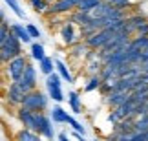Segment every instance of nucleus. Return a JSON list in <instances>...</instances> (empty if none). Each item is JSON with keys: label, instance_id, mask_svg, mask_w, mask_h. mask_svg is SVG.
I'll return each instance as SVG.
<instances>
[{"label": "nucleus", "instance_id": "nucleus-1", "mask_svg": "<svg viewBox=\"0 0 148 141\" xmlns=\"http://www.w3.org/2000/svg\"><path fill=\"white\" fill-rule=\"evenodd\" d=\"M22 44L24 42H22L13 31H9L4 39H0V59H2V64H5L8 61L22 55Z\"/></svg>", "mask_w": 148, "mask_h": 141}, {"label": "nucleus", "instance_id": "nucleus-2", "mask_svg": "<svg viewBox=\"0 0 148 141\" xmlns=\"http://www.w3.org/2000/svg\"><path fill=\"white\" fill-rule=\"evenodd\" d=\"M49 94L46 92L44 94L42 90H31V92H27L24 95V99H22V106H26V108H29L33 112H46L48 106H49Z\"/></svg>", "mask_w": 148, "mask_h": 141}, {"label": "nucleus", "instance_id": "nucleus-3", "mask_svg": "<svg viewBox=\"0 0 148 141\" xmlns=\"http://www.w3.org/2000/svg\"><path fill=\"white\" fill-rule=\"evenodd\" d=\"M27 63H29V61H27L26 55H18V57L8 61V63L4 64V73H5V77H8L11 83L18 81V79L22 77V73H24V70H26Z\"/></svg>", "mask_w": 148, "mask_h": 141}, {"label": "nucleus", "instance_id": "nucleus-4", "mask_svg": "<svg viewBox=\"0 0 148 141\" xmlns=\"http://www.w3.org/2000/svg\"><path fill=\"white\" fill-rule=\"evenodd\" d=\"M37 132L44 139H55V128H53V119L46 112H37Z\"/></svg>", "mask_w": 148, "mask_h": 141}, {"label": "nucleus", "instance_id": "nucleus-5", "mask_svg": "<svg viewBox=\"0 0 148 141\" xmlns=\"http://www.w3.org/2000/svg\"><path fill=\"white\" fill-rule=\"evenodd\" d=\"M117 31H113V30H110V28H102V30H99V31H95L93 35H90V37H86V39H82L84 42L88 44L92 50H101L104 44L110 41V39L115 35Z\"/></svg>", "mask_w": 148, "mask_h": 141}, {"label": "nucleus", "instance_id": "nucleus-6", "mask_svg": "<svg viewBox=\"0 0 148 141\" xmlns=\"http://www.w3.org/2000/svg\"><path fill=\"white\" fill-rule=\"evenodd\" d=\"M15 83L18 84V86L24 90L26 94L31 92V90H35L37 88V68L31 63H27L24 73H22V77L18 79V81H15Z\"/></svg>", "mask_w": 148, "mask_h": 141}, {"label": "nucleus", "instance_id": "nucleus-7", "mask_svg": "<svg viewBox=\"0 0 148 141\" xmlns=\"http://www.w3.org/2000/svg\"><path fill=\"white\" fill-rule=\"evenodd\" d=\"M24 95H26V92L18 86V84H16V83H9V86L5 88V94H4V101H5V103H9V106L15 110L16 106L22 105Z\"/></svg>", "mask_w": 148, "mask_h": 141}, {"label": "nucleus", "instance_id": "nucleus-8", "mask_svg": "<svg viewBox=\"0 0 148 141\" xmlns=\"http://www.w3.org/2000/svg\"><path fill=\"white\" fill-rule=\"evenodd\" d=\"M75 22H64V26L60 28V39H62V42L66 44V46H73V44H77V42H81V37H82V33L81 31H75Z\"/></svg>", "mask_w": 148, "mask_h": 141}, {"label": "nucleus", "instance_id": "nucleus-9", "mask_svg": "<svg viewBox=\"0 0 148 141\" xmlns=\"http://www.w3.org/2000/svg\"><path fill=\"white\" fill-rule=\"evenodd\" d=\"M130 97H132V92H126V90H112L110 94L102 95V101H104L106 106H110V108H115V106L126 103Z\"/></svg>", "mask_w": 148, "mask_h": 141}, {"label": "nucleus", "instance_id": "nucleus-10", "mask_svg": "<svg viewBox=\"0 0 148 141\" xmlns=\"http://www.w3.org/2000/svg\"><path fill=\"white\" fill-rule=\"evenodd\" d=\"M68 105L73 114H82V97H81V92L77 90H70L68 92Z\"/></svg>", "mask_w": 148, "mask_h": 141}, {"label": "nucleus", "instance_id": "nucleus-11", "mask_svg": "<svg viewBox=\"0 0 148 141\" xmlns=\"http://www.w3.org/2000/svg\"><path fill=\"white\" fill-rule=\"evenodd\" d=\"M49 116H51V119H53V123H57V125H68V117H70V114L60 106V103H57L53 108L49 110Z\"/></svg>", "mask_w": 148, "mask_h": 141}, {"label": "nucleus", "instance_id": "nucleus-12", "mask_svg": "<svg viewBox=\"0 0 148 141\" xmlns=\"http://www.w3.org/2000/svg\"><path fill=\"white\" fill-rule=\"evenodd\" d=\"M9 28H11V31H13L15 35L18 37L24 44H31V42H33V37L29 35V31H27V28H26V26L18 24V22H11V26H9Z\"/></svg>", "mask_w": 148, "mask_h": 141}, {"label": "nucleus", "instance_id": "nucleus-13", "mask_svg": "<svg viewBox=\"0 0 148 141\" xmlns=\"http://www.w3.org/2000/svg\"><path fill=\"white\" fill-rule=\"evenodd\" d=\"M40 134L35 132V130H29V128H26V127H22L18 132L13 136L15 141H40Z\"/></svg>", "mask_w": 148, "mask_h": 141}, {"label": "nucleus", "instance_id": "nucleus-14", "mask_svg": "<svg viewBox=\"0 0 148 141\" xmlns=\"http://www.w3.org/2000/svg\"><path fill=\"white\" fill-rule=\"evenodd\" d=\"M102 83H104V79L101 77V73H93V75L88 77L86 84H84V92H95V90L99 92V88L102 86Z\"/></svg>", "mask_w": 148, "mask_h": 141}, {"label": "nucleus", "instance_id": "nucleus-15", "mask_svg": "<svg viewBox=\"0 0 148 141\" xmlns=\"http://www.w3.org/2000/svg\"><path fill=\"white\" fill-rule=\"evenodd\" d=\"M57 70V66H55V59L53 57H44L42 61H38V72L42 73V75H49V73H53Z\"/></svg>", "mask_w": 148, "mask_h": 141}, {"label": "nucleus", "instance_id": "nucleus-16", "mask_svg": "<svg viewBox=\"0 0 148 141\" xmlns=\"http://www.w3.org/2000/svg\"><path fill=\"white\" fill-rule=\"evenodd\" d=\"M55 66H57V72L60 73V77L64 79V81H66L68 84H71V83H73V75H71V72H70V68L66 66V63H64V61H60V59H55Z\"/></svg>", "mask_w": 148, "mask_h": 141}, {"label": "nucleus", "instance_id": "nucleus-17", "mask_svg": "<svg viewBox=\"0 0 148 141\" xmlns=\"http://www.w3.org/2000/svg\"><path fill=\"white\" fill-rule=\"evenodd\" d=\"M46 57V50H44V44L42 42H31V59L33 61H42Z\"/></svg>", "mask_w": 148, "mask_h": 141}, {"label": "nucleus", "instance_id": "nucleus-18", "mask_svg": "<svg viewBox=\"0 0 148 141\" xmlns=\"http://www.w3.org/2000/svg\"><path fill=\"white\" fill-rule=\"evenodd\" d=\"M4 2H5V4H8V6H9V9H11V11H13V13H15L16 17H18V19H20V20H24V19H26V13H24V9H22V8H20V4H18V0H4Z\"/></svg>", "mask_w": 148, "mask_h": 141}, {"label": "nucleus", "instance_id": "nucleus-19", "mask_svg": "<svg viewBox=\"0 0 148 141\" xmlns=\"http://www.w3.org/2000/svg\"><path fill=\"white\" fill-rule=\"evenodd\" d=\"M31 8L37 11V13H46V11L49 9V0H29Z\"/></svg>", "mask_w": 148, "mask_h": 141}, {"label": "nucleus", "instance_id": "nucleus-20", "mask_svg": "<svg viewBox=\"0 0 148 141\" xmlns=\"http://www.w3.org/2000/svg\"><path fill=\"white\" fill-rule=\"evenodd\" d=\"M132 44L137 50H148V35H135V37H132Z\"/></svg>", "mask_w": 148, "mask_h": 141}, {"label": "nucleus", "instance_id": "nucleus-21", "mask_svg": "<svg viewBox=\"0 0 148 141\" xmlns=\"http://www.w3.org/2000/svg\"><path fill=\"white\" fill-rule=\"evenodd\" d=\"M46 92L49 94V97L55 101V103H62V101L66 99V95L64 92H62V88H48Z\"/></svg>", "mask_w": 148, "mask_h": 141}, {"label": "nucleus", "instance_id": "nucleus-22", "mask_svg": "<svg viewBox=\"0 0 148 141\" xmlns=\"http://www.w3.org/2000/svg\"><path fill=\"white\" fill-rule=\"evenodd\" d=\"M68 125L71 127V130H77V132H81V134H84V136H86V128H84V127H82V123H81V121H77L73 116L68 117Z\"/></svg>", "mask_w": 148, "mask_h": 141}, {"label": "nucleus", "instance_id": "nucleus-23", "mask_svg": "<svg viewBox=\"0 0 148 141\" xmlns=\"http://www.w3.org/2000/svg\"><path fill=\"white\" fill-rule=\"evenodd\" d=\"M26 28H27V31H29V35L33 37V39H40L42 37V33H40V30H38V28L35 26V24H26Z\"/></svg>", "mask_w": 148, "mask_h": 141}, {"label": "nucleus", "instance_id": "nucleus-24", "mask_svg": "<svg viewBox=\"0 0 148 141\" xmlns=\"http://www.w3.org/2000/svg\"><path fill=\"white\" fill-rule=\"evenodd\" d=\"M106 2H110L112 6H115V8H121V9H126V8H130V0H106Z\"/></svg>", "mask_w": 148, "mask_h": 141}, {"label": "nucleus", "instance_id": "nucleus-25", "mask_svg": "<svg viewBox=\"0 0 148 141\" xmlns=\"http://www.w3.org/2000/svg\"><path fill=\"white\" fill-rule=\"evenodd\" d=\"M57 138H59L60 141H70V134H68V132H59Z\"/></svg>", "mask_w": 148, "mask_h": 141}, {"label": "nucleus", "instance_id": "nucleus-26", "mask_svg": "<svg viewBox=\"0 0 148 141\" xmlns=\"http://www.w3.org/2000/svg\"><path fill=\"white\" fill-rule=\"evenodd\" d=\"M49 2H53V0H49Z\"/></svg>", "mask_w": 148, "mask_h": 141}]
</instances>
